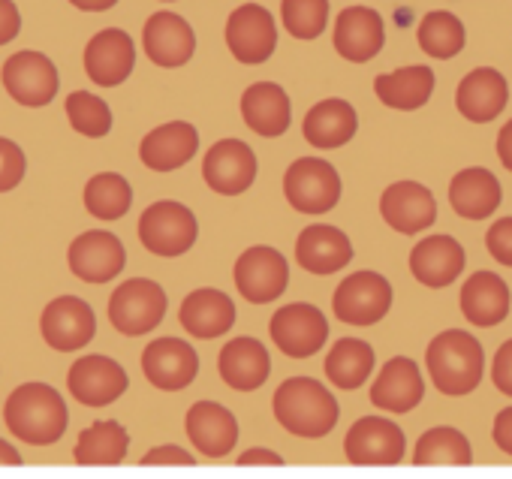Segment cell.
<instances>
[{"label":"cell","instance_id":"cell-48","mask_svg":"<svg viewBox=\"0 0 512 479\" xmlns=\"http://www.w3.org/2000/svg\"><path fill=\"white\" fill-rule=\"evenodd\" d=\"M238 464L241 467H253V464H275V467H281V464H287L278 452H272V449H266V446H253V449H244L241 455H238Z\"/></svg>","mask_w":512,"mask_h":479},{"label":"cell","instance_id":"cell-32","mask_svg":"<svg viewBox=\"0 0 512 479\" xmlns=\"http://www.w3.org/2000/svg\"><path fill=\"white\" fill-rule=\"evenodd\" d=\"M359 130V118H356V109L347 103V100H323L317 103L308 115H305V124H302V133L305 139L320 148V151H332V148H341L347 145Z\"/></svg>","mask_w":512,"mask_h":479},{"label":"cell","instance_id":"cell-17","mask_svg":"<svg viewBox=\"0 0 512 479\" xmlns=\"http://www.w3.org/2000/svg\"><path fill=\"white\" fill-rule=\"evenodd\" d=\"M205 184L220 196H238L256 181L253 148L241 139H220L208 148L202 160Z\"/></svg>","mask_w":512,"mask_h":479},{"label":"cell","instance_id":"cell-30","mask_svg":"<svg viewBox=\"0 0 512 479\" xmlns=\"http://www.w3.org/2000/svg\"><path fill=\"white\" fill-rule=\"evenodd\" d=\"M196 148H199L196 127L187 121H169L142 139L139 157L154 172H172V169H181L184 163H190L196 157Z\"/></svg>","mask_w":512,"mask_h":479},{"label":"cell","instance_id":"cell-20","mask_svg":"<svg viewBox=\"0 0 512 479\" xmlns=\"http://www.w3.org/2000/svg\"><path fill=\"white\" fill-rule=\"evenodd\" d=\"M350 260H353V245L338 226L314 223L305 226L296 238V263L317 278L341 272Z\"/></svg>","mask_w":512,"mask_h":479},{"label":"cell","instance_id":"cell-51","mask_svg":"<svg viewBox=\"0 0 512 479\" xmlns=\"http://www.w3.org/2000/svg\"><path fill=\"white\" fill-rule=\"evenodd\" d=\"M0 464H10V467L22 464V452L13 443H7L4 437H0Z\"/></svg>","mask_w":512,"mask_h":479},{"label":"cell","instance_id":"cell-4","mask_svg":"<svg viewBox=\"0 0 512 479\" xmlns=\"http://www.w3.org/2000/svg\"><path fill=\"white\" fill-rule=\"evenodd\" d=\"M199 238L196 214L172 199L148 205L139 217V242L154 257H181Z\"/></svg>","mask_w":512,"mask_h":479},{"label":"cell","instance_id":"cell-2","mask_svg":"<svg viewBox=\"0 0 512 479\" xmlns=\"http://www.w3.org/2000/svg\"><path fill=\"white\" fill-rule=\"evenodd\" d=\"M275 419L296 437L317 440L338 425L335 395L314 377H290L275 392Z\"/></svg>","mask_w":512,"mask_h":479},{"label":"cell","instance_id":"cell-47","mask_svg":"<svg viewBox=\"0 0 512 479\" xmlns=\"http://www.w3.org/2000/svg\"><path fill=\"white\" fill-rule=\"evenodd\" d=\"M491 437H494V443H497L506 455H512V407H503V410L494 416Z\"/></svg>","mask_w":512,"mask_h":479},{"label":"cell","instance_id":"cell-34","mask_svg":"<svg viewBox=\"0 0 512 479\" xmlns=\"http://www.w3.org/2000/svg\"><path fill=\"white\" fill-rule=\"evenodd\" d=\"M374 91L380 103L389 109H398V112L422 109L434 94V70L416 64V67H401L395 73H383L374 79Z\"/></svg>","mask_w":512,"mask_h":479},{"label":"cell","instance_id":"cell-15","mask_svg":"<svg viewBox=\"0 0 512 479\" xmlns=\"http://www.w3.org/2000/svg\"><path fill=\"white\" fill-rule=\"evenodd\" d=\"M142 374L154 389L181 392L196 380L199 356L181 338H157L142 350Z\"/></svg>","mask_w":512,"mask_h":479},{"label":"cell","instance_id":"cell-38","mask_svg":"<svg viewBox=\"0 0 512 479\" xmlns=\"http://www.w3.org/2000/svg\"><path fill=\"white\" fill-rule=\"evenodd\" d=\"M416 40H419V49H422L428 58L449 61V58H455V55L464 49L467 34H464V25H461L458 16H452V13H446V10H434V13H428V16L419 22Z\"/></svg>","mask_w":512,"mask_h":479},{"label":"cell","instance_id":"cell-35","mask_svg":"<svg viewBox=\"0 0 512 479\" xmlns=\"http://www.w3.org/2000/svg\"><path fill=\"white\" fill-rule=\"evenodd\" d=\"M127 449H130L127 428L115 419H100L79 434L73 458L76 464L85 467H112L127 458Z\"/></svg>","mask_w":512,"mask_h":479},{"label":"cell","instance_id":"cell-33","mask_svg":"<svg viewBox=\"0 0 512 479\" xmlns=\"http://www.w3.org/2000/svg\"><path fill=\"white\" fill-rule=\"evenodd\" d=\"M500 196H503L500 181L482 166L461 169L449 184V202H452L455 214H461L464 220L491 217L500 205Z\"/></svg>","mask_w":512,"mask_h":479},{"label":"cell","instance_id":"cell-28","mask_svg":"<svg viewBox=\"0 0 512 479\" xmlns=\"http://www.w3.org/2000/svg\"><path fill=\"white\" fill-rule=\"evenodd\" d=\"M506 100H509V85L491 67L470 70L455 91V106H458L461 118H467L473 124L494 121L506 109Z\"/></svg>","mask_w":512,"mask_h":479},{"label":"cell","instance_id":"cell-14","mask_svg":"<svg viewBox=\"0 0 512 479\" xmlns=\"http://www.w3.org/2000/svg\"><path fill=\"white\" fill-rule=\"evenodd\" d=\"M0 79H4L7 94L28 109L49 106L58 94V70L40 52H16L7 58Z\"/></svg>","mask_w":512,"mask_h":479},{"label":"cell","instance_id":"cell-37","mask_svg":"<svg viewBox=\"0 0 512 479\" xmlns=\"http://www.w3.org/2000/svg\"><path fill=\"white\" fill-rule=\"evenodd\" d=\"M473 461L470 440L452 428V425H437L428 428L413 449V464L428 467V464H446V467H467Z\"/></svg>","mask_w":512,"mask_h":479},{"label":"cell","instance_id":"cell-3","mask_svg":"<svg viewBox=\"0 0 512 479\" xmlns=\"http://www.w3.org/2000/svg\"><path fill=\"white\" fill-rule=\"evenodd\" d=\"M425 365L437 392L449 398H461L479 386L485 374V353H482V344L470 332L446 329L428 344Z\"/></svg>","mask_w":512,"mask_h":479},{"label":"cell","instance_id":"cell-19","mask_svg":"<svg viewBox=\"0 0 512 479\" xmlns=\"http://www.w3.org/2000/svg\"><path fill=\"white\" fill-rule=\"evenodd\" d=\"M380 214L389 229L401 235H416L437 220L434 193L419 181H395L380 196Z\"/></svg>","mask_w":512,"mask_h":479},{"label":"cell","instance_id":"cell-10","mask_svg":"<svg viewBox=\"0 0 512 479\" xmlns=\"http://www.w3.org/2000/svg\"><path fill=\"white\" fill-rule=\"evenodd\" d=\"M269 329H272L275 347L293 359L314 356L317 350H323V344L329 338V323H326L323 311L308 302H293V305L278 308Z\"/></svg>","mask_w":512,"mask_h":479},{"label":"cell","instance_id":"cell-18","mask_svg":"<svg viewBox=\"0 0 512 479\" xmlns=\"http://www.w3.org/2000/svg\"><path fill=\"white\" fill-rule=\"evenodd\" d=\"M136 67V46L127 31L106 28L85 46V73L100 88H115L130 79Z\"/></svg>","mask_w":512,"mask_h":479},{"label":"cell","instance_id":"cell-46","mask_svg":"<svg viewBox=\"0 0 512 479\" xmlns=\"http://www.w3.org/2000/svg\"><path fill=\"white\" fill-rule=\"evenodd\" d=\"M22 31V13L13 0H0V46H7L10 40H16Z\"/></svg>","mask_w":512,"mask_h":479},{"label":"cell","instance_id":"cell-27","mask_svg":"<svg viewBox=\"0 0 512 479\" xmlns=\"http://www.w3.org/2000/svg\"><path fill=\"white\" fill-rule=\"evenodd\" d=\"M241 118L256 136H266V139L284 136L290 130V121H293L287 91L275 82L250 85L241 94Z\"/></svg>","mask_w":512,"mask_h":479},{"label":"cell","instance_id":"cell-8","mask_svg":"<svg viewBox=\"0 0 512 479\" xmlns=\"http://www.w3.org/2000/svg\"><path fill=\"white\" fill-rule=\"evenodd\" d=\"M332 308L347 326H377L392 308V284L380 272H353L335 290Z\"/></svg>","mask_w":512,"mask_h":479},{"label":"cell","instance_id":"cell-21","mask_svg":"<svg viewBox=\"0 0 512 479\" xmlns=\"http://www.w3.org/2000/svg\"><path fill=\"white\" fill-rule=\"evenodd\" d=\"M386 43V28L377 10L347 7L335 22V52L350 64H365L380 55Z\"/></svg>","mask_w":512,"mask_h":479},{"label":"cell","instance_id":"cell-16","mask_svg":"<svg viewBox=\"0 0 512 479\" xmlns=\"http://www.w3.org/2000/svg\"><path fill=\"white\" fill-rule=\"evenodd\" d=\"M67 386L79 404L106 407L127 392L130 377L115 359L94 353V356H82L79 362H73V368L67 374Z\"/></svg>","mask_w":512,"mask_h":479},{"label":"cell","instance_id":"cell-1","mask_svg":"<svg viewBox=\"0 0 512 479\" xmlns=\"http://www.w3.org/2000/svg\"><path fill=\"white\" fill-rule=\"evenodd\" d=\"M4 422L19 440L31 446H52L64 437L70 410L55 386L22 383L19 389L10 392L4 404Z\"/></svg>","mask_w":512,"mask_h":479},{"label":"cell","instance_id":"cell-50","mask_svg":"<svg viewBox=\"0 0 512 479\" xmlns=\"http://www.w3.org/2000/svg\"><path fill=\"white\" fill-rule=\"evenodd\" d=\"M70 4L76 10H85V13H106L118 4V0H70Z\"/></svg>","mask_w":512,"mask_h":479},{"label":"cell","instance_id":"cell-49","mask_svg":"<svg viewBox=\"0 0 512 479\" xmlns=\"http://www.w3.org/2000/svg\"><path fill=\"white\" fill-rule=\"evenodd\" d=\"M497 157L512 172V121H506L497 133Z\"/></svg>","mask_w":512,"mask_h":479},{"label":"cell","instance_id":"cell-22","mask_svg":"<svg viewBox=\"0 0 512 479\" xmlns=\"http://www.w3.org/2000/svg\"><path fill=\"white\" fill-rule=\"evenodd\" d=\"M464 248L452 235H428L410 251V272L422 287L440 290L455 284L464 272Z\"/></svg>","mask_w":512,"mask_h":479},{"label":"cell","instance_id":"cell-42","mask_svg":"<svg viewBox=\"0 0 512 479\" xmlns=\"http://www.w3.org/2000/svg\"><path fill=\"white\" fill-rule=\"evenodd\" d=\"M25 151L0 136V193H7V190H16L25 178Z\"/></svg>","mask_w":512,"mask_h":479},{"label":"cell","instance_id":"cell-13","mask_svg":"<svg viewBox=\"0 0 512 479\" xmlns=\"http://www.w3.org/2000/svg\"><path fill=\"white\" fill-rule=\"evenodd\" d=\"M70 272L85 281V284H106L118 278L127 266V251L121 245V238L106 232V229H91L82 232L76 242L70 245Z\"/></svg>","mask_w":512,"mask_h":479},{"label":"cell","instance_id":"cell-29","mask_svg":"<svg viewBox=\"0 0 512 479\" xmlns=\"http://www.w3.org/2000/svg\"><path fill=\"white\" fill-rule=\"evenodd\" d=\"M425 398V383L413 359L395 356L383 365L371 386V404L386 413H410Z\"/></svg>","mask_w":512,"mask_h":479},{"label":"cell","instance_id":"cell-5","mask_svg":"<svg viewBox=\"0 0 512 479\" xmlns=\"http://www.w3.org/2000/svg\"><path fill=\"white\" fill-rule=\"evenodd\" d=\"M163 317H166V293L157 281L148 278L124 281L109 299V323L127 338L148 335L163 323Z\"/></svg>","mask_w":512,"mask_h":479},{"label":"cell","instance_id":"cell-23","mask_svg":"<svg viewBox=\"0 0 512 479\" xmlns=\"http://www.w3.org/2000/svg\"><path fill=\"white\" fill-rule=\"evenodd\" d=\"M142 46H145V55H148L151 64L172 70V67H184L193 58L196 37H193V28L181 16H175V13H154L145 22Z\"/></svg>","mask_w":512,"mask_h":479},{"label":"cell","instance_id":"cell-24","mask_svg":"<svg viewBox=\"0 0 512 479\" xmlns=\"http://www.w3.org/2000/svg\"><path fill=\"white\" fill-rule=\"evenodd\" d=\"M217 371H220V380L235 389V392H253L260 389L269 374H272V359H269V350L263 341L256 338H235L229 341L220 356H217Z\"/></svg>","mask_w":512,"mask_h":479},{"label":"cell","instance_id":"cell-26","mask_svg":"<svg viewBox=\"0 0 512 479\" xmlns=\"http://www.w3.org/2000/svg\"><path fill=\"white\" fill-rule=\"evenodd\" d=\"M458 305H461V314H464V320L470 326L491 329V326H500L509 317L512 296H509V287H506V281L500 275L476 272L473 278L464 281Z\"/></svg>","mask_w":512,"mask_h":479},{"label":"cell","instance_id":"cell-31","mask_svg":"<svg viewBox=\"0 0 512 479\" xmlns=\"http://www.w3.org/2000/svg\"><path fill=\"white\" fill-rule=\"evenodd\" d=\"M178 320L193 338L211 341V338H220V335H226L232 329L235 305H232V299L226 293H220L214 287H202V290H193L181 302Z\"/></svg>","mask_w":512,"mask_h":479},{"label":"cell","instance_id":"cell-12","mask_svg":"<svg viewBox=\"0 0 512 479\" xmlns=\"http://www.w3.org/2000/svg\"><path fill=\"white\" fill-rule=\"evenodd\" d=\"M40 332H43V341L58 353L82 350L97 335L94 308L79 296H58L46 305L40 317Z\"/></svg>","mask_w":512,"mask_h":479},{"label":"cell","instance_id":"cell-7","mask_svg":"<svg viewBox=\"0 0 512 479\" xmlns=\"http://www.w3.org/2000/svg\"><path fill=\"white\" fill-rule=\"evenodd\" d=\"M235 287L250 305H269L278 302L290 284V263L284 260L281 251L269 245L247 248L232 269Z\"/></svg>","mask_w":512,"mask_h":479},{"label":"cell","instance_id":"cell-6","mask_svg":"<svg viewBox=\"0 0 512 479\" xmlns=\"http://www.w3.org/2000/svg\"><path fill=\"white\" fill-rule=\"evenodd\" d=\"M284 196L302 214H326L341 202V175L320 157H299L284 175Z\"/></svg>","mask_w":512,"mask_h":479},{"label":"cell","instance_id":"cell-45","mask_svg":"<svg viewBox=\"0 0 512 479\" xmlns=\"http://www.w3.org/2000/svg\"><path fill=\"white\" fill-rule=\"evenodd\" d=\"M139 464H145V467H154V464H181V467H190V464H196V458L187 449H181L175 443H166V446H154L151 452H145Z\"/></svg>","mask_w":512,"mask_h":479},{"label":"cell","instance_id":"cell-9","mask_svg":"<svg viewBox=\"0 0 512 479\" xmlns=\"http://www.w3.org/2000/svg\"><path fill=\"white\" fill-rule=\"evenodd\" d=\"M404 431L383 416H362L350 425L344 437V452L350 464L359 467H392L404 461Z\"/></svg>","mask_w":512,"mask_h":479},{"label":"cell","instance_id":"cell-44","mask_svg":"<svg viewBox=\"0 0 512 479\" xmlns=\"http://www.w3.org/2000/svg\"><path fill=\"white\" fill-rule=\"evenodd\" d=\"M491 380L494 386L512 398V338L500 344V350L494 353V362H491Z\"/></svg>","mask_w":512,"mask_h":479},{"label":"cell","instance_id":"cell-39","mask_svg":"<svg viewBox=\"0 0 512 479\" xmlns=\"http://www.w3.org/2000/svg\"><path fill=\"white\" fill-rule=\"evenodd\" d=\"M133 205V187L118 172H100L85 184V208L97 220H118Z\"/></svg>","mask_w":512,"mask_h":479},{"label":"cell","instance_id":"cell-25","mask_svg":"<svg viewBox=\"0 0 512 479\" xmlns=\"http://www.w3.org/2000/svg\"><path fill=\"white\" fill-rule=\"evenodd\" d=\"M187 437L190 443L205 455V458H223L232 452V446L238 443V422L235 416L217 404V401H196L187 410L184 419Z\"/></svg>","mask_w":512,"mask_h":479},{"label":"cell","instance_id":"cell-41","mask_svg":"<svg viewBox=\"0 0 512 479\" xmlns=\"http://www.w3.org/2000/svg\"><path fill=\"white\" fill-rule=\"evenodd\" d=\"M281 19L296 40H317L329 22V0H284Z\"/></svg>","mask_w":512,"mask_h":479},{"label":"cell","instance_id":"cell-11","mask_svg":"<svg viewBox=\"0 0 512 479\" xmlns=\"http://www.w3.org/2000/svg\"><path fill=\"white\" fill-rule=\"evenodd\" d=\"M226 46L232 58L247 67L266 64L278 46V28L272 13L260 4L238 7L226 22Z\"/></svg>","mask_w":512,"mask_h":479},{"label":"cell","instance_id":"cell-40","mask_svg":"<svg viewBox=\"0 0 512 479\" xmlns=\"http://www.w3.org/2000/svg\"><path fill=\"white\" fill-rule=\"evenodd\" d=\"M67 118L73 130L88 139H103L112 130V109L106 106V100L88 91H73L67 97Z\"/></svg>","mask_w":512,"mask_h":479},{"label":"cell","instance_id":"cell-43","mask_svg":"<svg viewBox=\"0 0 512 479\" xmlns=\"http://www.w3.org/2000/svg\"><path fill=\"white\" fill-rule=\"evenodd\" d=\"M485 245H488V254H491L500 266H509V269H512V217H500V220L488 229Z\"/></svg>","mask_w":512,"mask_h":479},{"label":"cell","instance_id":"cell-36","mask_svg":"<svg viewBox=\"0 0 512 479\" xmlns=\"http://www.w3.org/2000/svg\"><path fill=\"white\" fill-rule=\"evenodd\" d=\"M374 371V347L362 338H341L326 356V377L344 389H359Z\"/></svg>","mask_w":512,"mask_h":479}]
</instances>
